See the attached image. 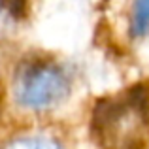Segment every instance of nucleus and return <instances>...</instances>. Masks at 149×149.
Wrapping results in <instances>:
<instances>
[{
	"label": "nucleus",
	"mask_w": 149,
	"mask_h": 149,
	"mask_svg": "<svg viewBox=\"0 0 149 149\" xmlns=\"http://www.w3.org/2000/svg\"><path fill=\"white\" fill-rule=\"evenodd\" d=\"M91 136L100 149H146L149 143V85L134 83L96 100Z\"/></svg>",
	"instance_id": "obj_1"
},
{
	"label": "nucleus",
	"mask_w": 149,
	"mask_h": 149,
	"mask_svg": "<svg viewBox=\"0 0 149 149\" xmlns=\"http://www.w3.org/2000/svg\"><path fill=\"white\" fill-rule=\"evenodd\" d=\"M70 89V79L62 66L53 61H29L15 76V96L19 104L44 109L58 104Z\"/></svg>",
	"instance_id": "obj_2"
},
{
	"label": "nucleus",
	"mask_w": 149,
	"mask_h": 149,
	"mask_svg": "<svg viewBox=\"0 0 149 149\" xmlns=\"http://www.w3.org/2000/svg\"><path fill=\"white\" fill-rule=\"evenodd\" d=\"M132 34L142 36L149 32V2H136L132 6Z\"/></svg>",
	"instance_id": "obj_3"
},
{
	"label": "nucleus",
	"mask_w": 149,
	"mask_h": 149,
	"mask_svg": "<svg viewBox=\"0 0 149 149\" xmlns=\"http://www.w3.org/2000/svg\"><path fill=\"white\" fill-rule=\"evenodd\" d=\"M6 149H62L57 142L44 136H26V138H19L11 142Z\"/></svg>",
	"instance_id": "obj_4"
},
{
	"label": "nucleus",
	"mask_w": 149,
	"mask_h": 149,
	"mask_svg": "<svg viewBox=\"0 0 149 149\" xmlns=\"http://www.w3.org/2000/svg\"><path fill=\"white\" fill-rule=\"evenodd\" d=\"M11 6H6V4H0V36L6 32L8 23L11 21Z\"/></svg>",
	"instance_id": "obj_5"
}]
</instances>
